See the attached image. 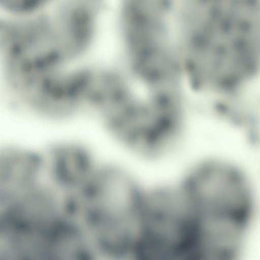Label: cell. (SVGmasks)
<instances>
[{"mask_svg": "<svg viewBox=\"0 0 260 260\" xmlns=\"http://www.w3.org/2000/svg\"><path fill=\"white\" fill-rule=\"evenodd\" d=\"M177 179L199 216H231L253 210L250 183L233 165L215 158L197 159L187 165Z\"/></svg>", "mask_w": 260, "mask_h": 260, "instance_id": "cell-4", "label": "cell"}, {"mask_svg": "<svg viewBox=\"0 0 260 260\" xmlns=\"http://www.w3.org/2000/svg\"><path fill=\"white\" fill-rule=\"evenodd\" d=\"M61 215L56 201L41 191L0 206V259L43 260Z\"/></svg>", "mask_w": 260, "mask_h": 260, "instance_id": "cell-5", "label": "cell"}, {"mask_svg": "<svg viewBox=\"0 0 260 260\" xmlns=\"http://www.w3.org/2000/svg\"><path fill=\"white\" fill-rule=\"evenodd\" d=\"M147 186L128 165L105 164L70 194L68 211L94 243L119 241L138 230Z\"/></svg>", "mask_w": 260, "mask_h": 260, "instance_id": "cell-1", "label": "cell"}, {"mask_svg": "<svg viewBox=\"0 0 260 260\" xmlns=\"http://www.w3.org/2000/svg\"><path fill=\"white\" fill-rule=\"evenodd\" d=\"M44 162L54 182L68 192L82 186L97 167L92 153L80 140L63 139L43 152Z\"/></svg>", "mask_w": 260, "mask_h": 260, "instance_id": "cell-6", "label": "cell"}, {"mask_svg": "<svg viewBox=\"0 0 260 260\" xmlns=\"http://www.w3.org/2000/svg\"><path fill=\"white\" fill-rule=\"evenodd\" d=\"M43 152L11 143L0 151V202L12 199L39 183Z\"/></svg>", "mask_w": 260, "mask_h": 260, "instance_id": "cell-7", "label": "cell"}, {"mask_svg": "<svg viewBox=\"0 0 260 260\" xmlns=\"http://www.w3.org/2000/svg\"><path fill=\"white\" fill-rule=\"evenodd\" d=\"M140 220L142 253L155 260L188 257L195 238L198 216L180 187L172 181L152 184L147 190Z\"/></svg>", "mask_w": 260, "mask_h": 260, "instance_id": "cell-3", "label": "cell"}, {"mask_svg": "<svg viewBox=\"0 0 260 260\" xmlns=\"http://www.w3.org/2000/svg\"><path fill=\"white\" fill-rule=\"evenodd\" d=\"M90 74L88 61L44 71L20 80L6 98L13 109L33 119L65 123L87 114Z\"/></svg>", "mask_w": 260, "mask_h": 260, "instance_id": "cell-2", "label": "cell"}]
</instances>
